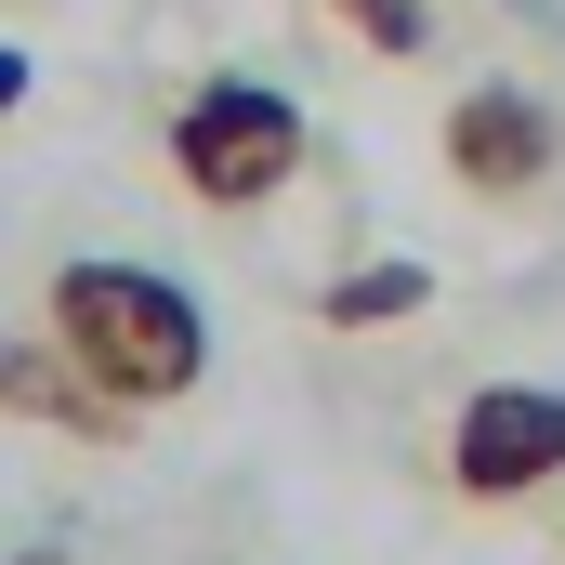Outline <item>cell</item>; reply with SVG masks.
<instances>
[{
    "label": "cell",
    "instance_id": "obj_1",
    "mask_svg": "<svg viewBox=\"0 0 565 565\" xmlns=\"http://www.w3.org/2000/svg\"><path fill=\"white\" fill-rule=\"evenodd\" d=\"M40 329L119 395V408H171V395H198V369H211V316H198V289L158 277V264H119V250H93V264H53L40 289Z\"/></svg>",
    "mask_w": 565,
    "mask_h": 565
},
{
    "label": "cell",
    "instance_id": "obj_2",
    "mask_svg": "<svg viewBox=\"0 0 565 565\" xmlns=\"http://www.w3.org/2000/svg\"><path fill=\"white\" fill-rule=\"evenodd\" d=\"M434 171H447L473 211H540L565 184V106L540 79L487 66V79H460V93L434 106Z\"/></svg>",
    "mask_w": 565,
    "mask_h": 565
},
{
    "label": "cell",
    "instance_id": "obj_3",
    "mask_svg": "<svg viewBox=\"0 0 565 565\" xmlns=\"http://www.w3.org/2000/svg\"><path fill=\"white\" fill-rule=\"evenodd\" d=\"M158 158H171V184L198 211H264L289 171H302V106H289L277 79H198L171 106Z\"/></svg>",
    "mask_w": 565,
    "mask_h": 565
},
{
    "label": "cell",
    "instance_id": "obj_4",
    "mask_svg": "<svg viewBox=\"0 0 565 565\" xmlns=\"http://www.w3.org/2000/svg\"><path fill=\"white\" fill-rule=\"evenodd\" d=\"M565 487V395L553 382H473L460 422H447V500L460 513H513Z\"/></svg>",
    "mask_w": 565,
    "mask_h": 565
},
{
    "label": "cell",
    "instance_id": "obj_5",
    "mask_svg": "<svg viewBox=\"0 0 565 565\" xmlns=\"http://www.w3.org/2000/svg\"><path fill=\"white\" fill-rule=\"evenodd\" d=\"M0 408L13 422H40V434H79V447H119L132 434V408L53 342V329H26V342H0Z\"/></svg>",
    "mask_w": 565,
    "mask_h": 565
},
{
    "label": "cell",
    "instance_id": "obj_6",
    "mask_svg": "<svg viewBox=\"0 0 565 565\" xmlns=\"http://www.w3.org/2000/svg\"><path fill=\"white\" fill-rule=\"evenodd\" d=\"M434 302V277L408 264V250H382V264H342V277L316 289V329H342V342H369V329H408Z\"/></svg>",
    "mask_w": 565,
    "mask_h": 565
},
{
    "label": "cell",
    "instance_id": "obj_7",
    "mask_svg": "<svg viewBox=\"0 0 565 565\" xmlns=\"http://www.w3.org/2000/svg\"><path fill=\"white\" fill-rule=\"evenodd\" d=\"M302 13H316V26H342L369 66H422V53H434V26H447L434 0H302Z\"/></svg>",
    "mask_w": 565,
    "mask_h": 565
},
{
    "label": "cell",
    "instance_id": "obj_8",
    "mask_svg": "<svg viewBox=\"0 0 565 565\" xmlns=\"http://www.w3.org/2000/svg\"><path fill=\"white\" fill-rule=\"evenodd\" d=\"M13 106H26V53L0 40V119H13Z\"/></svg>",
    "mask_w": 565,
    "mask_h": 565
},
{
    "label": "cell",
    "instance_id": "obj_9",
    "mask_svg": "<svg viewBox=\"0 0 565 565\" xmlns=\"http://www.w3.org/2000/svg\"><path fill=\"white\" fill-rule=\"evenodd\" d=\"M13 565H66V553H13Z\"/></svg>",
    "mask_w": 565,
    "mask_h": 565
}]
</instances>
